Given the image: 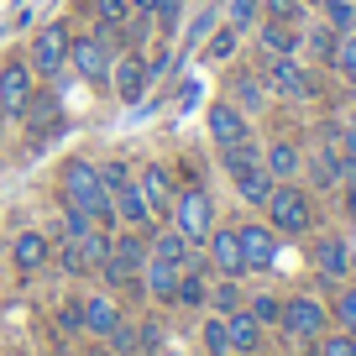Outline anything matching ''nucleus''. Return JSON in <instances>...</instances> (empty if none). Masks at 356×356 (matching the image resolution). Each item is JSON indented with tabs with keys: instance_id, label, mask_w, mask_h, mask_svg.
<instances>
[{
	"instance_id": "20",
	"label": "nucleus",
	"mask_w": 356,
	"mask_h": 356,
	"mask_svg": "<svg viewBox=\"0 0 356 356\" xmlns=\"http://www.w3.org/2000/svg\"><path fill=\"white\" fill-rule=\"evenodd\" d=\"M178 273H184V267H173V262H157V257H147V262H142V283L152 289V299H173V289H178Z\"/></svg>"
},
{
	"instance_id": "30",
	"label": "nucleus",
	"mask_w": 356,
	"mask_h": 356,
	"mask_svg": "<svg viewBox=\"0 0 356 356\" xmlns=\"http://www.w3.org/2000/svg\"><path fill=\"white\" fill-rule=\"evenodd\" d=\"M173 299L194 309V304H204V299H210V289H204V278H200V273H178V289H173Z\"/></svg>"
},
{
	"instance_id": "7",
	"label": "nucleus",
	"mask_w": 356,
	"mask_h": 356,
	"mask_svg": "<svg viewBox=\"0 0 356 356\" xmlns=\"http://www.w3.org/2000/svg\"><path fill=\"white\" fill-rule=\"evenodd\" d=\"M267 89L283 95V100H309L314 79H309V68L293 63V58H273V68H267Z\"/></svg>"
},
{
	"instance_id": "52",
	"label": "nucleus",
	"mask_w": 356,
	"mask_h": 356,
	"mask_svg": "<svg viewBox=\"0 0 356 356\" xmlns=\"http://www.w3.org/2000/svg\"><path fill=\"white\" fill-rule=\"evenodd\" d=\"M351 6H356V0H351Z\"/></svg>"
},
{
	"instance_id": "12",
	"label": "nucleus",
	"mask_w": 356,
	"mask_h": 356,
	"mask_svg": "<svg viewBox=\"0 0 356 356\" xmlns=\"http://www.w3.org/2000/svg\"><path fill=\"white\" fill-rule=\"evenodd\" d=\"M210 136H215V147H236V142H246V115L236 111L231 100L210 105Z\"/></svg>"
},
{
	"instance_id": "22",
	"label": "nucleus",
	"mask_w": 356,
	"mask_h": 356,
	"mask_svg": "<svg viewBox=\"0 0 356 356\" xmlns=\"http://www.w3.org/2000/svg\"><path fill=\"white\" fill-rule=\"evenodd\" d=\"M115 325H121V309H115L105 293H95V299H84V330H95V335H111Z\"/></svg>"
},
{
	"instance_id": "48",
	"label": "nucleus",
	"mask_w": 356,
	"mask_h": 356,
	"mask_svg": "<svg viewBox=\"0 0 356 356\" xmlns=\"http://www.w3.org/2000/svg\"><path fill=\"white\" fill-rule=\"evenodd\" d=\"M304 6H320V0H304Z\"/></svg>"
},
{
	"instance_id": "29",
	"label": "nucleus",
	"mask_w": 356,
	"mask_h": 356,
	"mask_svg": "<svg viewBox=\"0 0 356 356\" xmlns=\"http://www.w3.org/2000/svg\"><path fill=\"white\" fill-rule=\"evenodd\" d=\"M330 320L341 325L346 335H356V283H351V289H341V293H335V309H330Z\"/></svg>"
},
{
	"instance_id": "5",
	"label": "nucleus",
	"mask_w": 356,
	"mask_h": 356,
	"mask_svg": "<svg viewBox=\"0 0 356 356\" xmlns=\"http://www.w3.org/2000/svg\"><path fill=\"white\" fill-rule=\"evenodd\" d=\"M278 325L293 335V341H320L325 325H330V309H325L320 299H309V293H299V299H283Z\"/></svg>"
},
{
	"instance_id": "36",
	"label": "nucleus",
	"mask_w": 356,
	"mask_h": 356,
	"mask_svg": "<svg viewBox=\"0 0 356 356\" xmlns=\"http://www.w3.org/2000/svg\"><path fill=\"white\" fill-rule=\"evenodd\" d=\"M262 11H267V22H293V26H299L304 0H262Z\"/></svg>"
},
{
	"instance_id": "38",
	"label": "nucleus",
	"mask_w": 356,
	"mask_h": 356,
	"mask_svg": "<svg viewBox=\"0 0 356 356\" xmlns=\"http://www.w3.org/2000/svg\"><path fill=\"white\" fill-rule=\"evenodd\" d=\"M63 231H68V241H79V236H89L95 225H89V215L84 210H74V204H63Z\"/></svg>"
},
{
	"instance_id": "16",
	"label": "nucleus",
	"mask_w": 356,
	"mask_h": 356,
	"mask_svg": "<svg viewBox=\"0 0 356 356\" xmlns=\"http://www.w3.org/2000/svg\"><path fill=\"white\" fill-rule=\"evenodd\" d=\"M111 74H115V95H121V100H131V105L147 95V79H152L142 58H115V68H111Z\"/></svg>"
},
{
	"instance_id": "3",
	"label": "nucleus",
	"mask_w": 356,
	"mask_h": 356,
	"mask_svg": "<svg viewBox=\"0 0 356 356\" xmlns=\"http://www.w3.org/2000/svg\"><path fill=\"white\" fill-rule=\"evenodd\" d=\"M168 215H173V231L184 236L189 246H200L204 236L215 231V200H210L204 189H184V194H173Z\"/></svg>"
},
{
	"instance_id": "37",
	"label": "nucleus",
	"mask_w": 356,
	"mask_h": 356,
	"mask_svg": "<svg viewBox=\"0 0 356 356\" xmlns=\"http://www.w3.org/2000/svg\"><path fill=\"white\" fill-rule=\"evenodd\" d=\"M210 304H215L220 314H236V309H241V289H236V278H231V283H220V289L210 293Z\"/></svg>"
},
{
	"instance_id": "45",
	"label": "nucleus",
	"mask_w": 356,
	"mask_h": 356,
	"mask_svg": "<svg viewBox=\"0 0 356 356\" xmlns=\"http://www.w3.org/2000/svg\"><path fill=\"white\" fill-rule=\"evenodd\" d=\"M346 215L356 220V189H346Z\"/></svg>"
},
{
	"instance_id": "27",
	"label": "nucleus",
	"mask_w": 356,
	"mask_h": 356,
	"mask_svg": "<svg viewBox=\"0 0 356 356\" xmlns=\"http://www.w3.org/2000/svg\"><path fill=\"white\" fill-rule=\"evenodd\" d=\"M220 152H225V173H246V168H257V163H262V152H257V147H252V136H246V142H236V147H220Z\"/></svg>"
},
{
	"instance_id": "4",
	"label": "nucleus",
	"mask_w": 356,
	"mask_h": 356,
	"mask_svg": "<svg viewBox=\"0 0 356 356\" xmlns=\"http://www.w3.org/2000/svg\"><path fill=\"white\" fill-rule=\"evenodd\" d=\"M68 58H74V74H84L89 84H105L115 68V42L105 32H84L68 42Z\"/></svg>"
},
{
	"instance_id": "17",
	"label": "nucleus",
	"mask_w": 356,
	"mask_h": 356,
	"mask_svg": "<svg viewBox=\"0 0 356 356\" xmlns=\"http://www.w3.org/2000/svg\"><path fill=\"white\" fill-rule=\"evenodd\" d=\"M225 335H231V351H241V356H252L257 346H262V325L246 314V304L236 314H225Z\"/></svg>"
},
{
	"instance_id": "24",
	"label": "nucleus",
	"mask_w": 356,
	"mask_h": 356,
	"mask_svg": "<svg viewBox=\"0 0 356 356\" xmlns=\"http://www.w3.org/2000/svg\"><path fill=\"white\" fill-rule=\"evenodd\" d=\"M236 194H241L246 204H267V194H273V173H267L262 163L246 168V173H236Z\"/></svg>"
},
{
	"instance_id": "43",
	"label": "nucleus",
	"mask_w": 356,
	"mask_h": 356,
	"mask_svg": "<svg viewBox=\"0 0 356 356\" xmlns=\"http://www.w3.org/2000/svg\"><path fill=\"white\" fill-rule=\"evenodd\" d=\"M157 346H163V325L147 320V325H142V351H157Z\"/></svg>"
},
{
	"instance_id": "1",
	"label": "nucleus",
	"mask_w": 356,
	"mask_h": 356,
	"mask_svg": "<svg viewBox=\"0 0 356 356\" xmlns=\"http://www.w3.org/2000/svg\"><path fill=\"white\" fill-rule=\"evenodd\" d=\"M63 204L84 210L89 220H115V204H111V189L100 184V168L84 163V157H68L63 168Z\"/></svg>"
},
{
	"instance_id": "50",
	"label": "nucleus",
	"mask_w": 356,
	"mask_h": 356,
	"mask_svg": "<svg viewBox=\"0 0 356 356\" xmlns=\"http://www.w3.org/2000/svg\"><path fill=\"white\" fill-rule=\"evenodd\" d=\"M0 168H6V157H0Z\"/></svg>"
},
{
	"instance_id": "47",
	"label": "nucleus",
	"mask_w": 356,
	"mask_h": 356,
	"mask_svg": "<svg viewBox=\"0 0 356 356\" xmlns=\"http://www.w3.org/2000/svg\"><path fill=\"white\" fill-rule=\"evenodd\" d=\"M152 6H157V0H131V11H152Z\"/></svg>"
},
{
	"instance_id": "39",
	"label": "nucleus",
	"mask_w": 356,
	"mask_h": 356,
	"mask_svg": "<svg viewBox=\"0 0 356 356\" xmlns=\"http://www.w3.org/2000/svg\"><path fill=\"white\" fill-rule=\"evenodd\" d=\"M236 37H241L236 26H220V37H215V42L204 47V58H231V53H236Z\"/></svg>"
},
{
	"instance_id": "8",
	"label": "nucleus",
	"mask_w": 356,
	"mask_h": 356,
	"mask_svg": "<svg viewBox=\"0 0 356 356\" xmlns=\"http://www.w3.org/2000/svg\"><path fill=\"white\" fill-rule=\"evenodd\" d=\"M68 63V26H42L32 42V74H63Z\"/></svg>"
},
{
	"instance_id": "23",
	"label": "nucleus",
	"mask_w": 356,
	"mask_h": 356,
	"mask_svg": "<svg viewBox=\"0 0 356 356\" xmlns=\"http://www.w3.org/2000/svg\"><path fill=\"white\" fill-rule=\"evenodd\" d=\"M111 204H115V215H121V220H131V225H147V220H152V210H147V200H142V189H136V184H121V189L111 194Z\"/></svg>"
},
{
	"instance_id": "44",
	"label": "nucleus",
	"mask_w": 356,
	"mask_h": 356,
	"mask_svg": "<svg viewBox=\"0 0 356 356\" xmlns=\"http://www.w3.org/2000/svg\"><path fill=\"white\" fill-rule=\"evenodd\" d=\"M341 157H346V168H356V126L341 131Z\"/></svg>"
},
{
	"instance_id": "2",
	"label": "nucleus",
	"mask_w": 356,
	"mask_h": 356,
	"mask_svg": "<svg viewBox=\"0 0 356 356\" xmlns=\"http://www.w3.org/2000/svg\"><path fill=\"white\" fill-rule=\"evenodd\" d=\"M262 210H267V225L278 236H304L314 225V204H309V194H304L299 184H273Z\"/></svg>"
},
{
	"instance_id": "31",
	"label": "nucleus",
	"mask_w": 356,
	"mask_h": 356,
	"mask_svg": "<svg viewBox=\"0 0 356 356\" xmlns=\"http://www.w3.org/2000/svg\"><path fill=\"white\" fill-rule=\"evenodd\" d=\"M204 351H210V356H231V335H225V314L204 320Z\"/></svg>"
},
{
	"instance_id": "42",
	"label": "nucleus",
	"mask_w": 356,
	"mask_h": 356,
	"mask_svg": "<svg viewBox=\"0 0 356 356\" xmlns=\"http://www.w3.org/2000/svg\"><path fill=\"white\" fill-rule=\"evenodd\" d=\"M58 325H63V330H84V304H63Z\"/></svg>"
},
{
	"instance_id": "19",
	"label": "nucleus",
	"mask_w": 356,
	"mask_h": 356,
	"mask_svg": "<svg viewBox=\"0 0 356 356\" xmlns=\"http://www.w3.org/2000/svg\"><path fill=\"white\" fill-rule=\"evenodd\" d=\"M231 95H236V111H241V115H262V105H267V84H262V79H252V74H236L231 79Z\"/></svg>"
},
{
	"instance_id": "25",
	"label": "nucleus",
	"mask_w": 356,
	"mask_h": 356,
	"mask_svg": "<svg viewBox=\"0 0 356 356\" xmlns=\"http://www.w3.org/2000/svg\"><path fill=\"white\" fill-rule=\"evenodd\" d=\"M147 257H157V262H173V267H184L189 262V241H184V236L173 231V225H168V231H152V252Z\"/></svg>"
},
{
	"instance_id": "13",
	"label": "nucleus",
	"mask_w": 356,
	"mask_h": 356,
	"mask_svg": "<svg viewBox=\"0 0 356 356\" xmlns=\"http://www.w3.org/2000/svg\"><path fill=\"white\" fill-rule=\"evenodd\" d=\"M136 189H142V200H147V210H152V215H163L168 204H173V178H168V168H157V163L142 168Z\"/></svg>"
},
{
	"instance_id": "9",
	"label": "nucleus",
	"mask_w": 356,
	"mask_h": 356,
	"mask_svg": "<svg viewBox=\"0 0 356 356\" xmlns=\"http://www.w3.org/2000/svg\"><path fill=\"white\" fill-rule=\"evenodd\" d=\"M32 68L26 63H6L0 68V115H22L26 100H32Z\"/></svg>"
},
{
	"instance_id": "34",
	"label": "nucleus",
	"mask_w": 356,
	"mask_h": 356,
	"mask_svg": "<svg viewBox=\"0 0 356 356\" xmlns=\"http://www.w3.org/2000/svg\"><path fill=\"white\" fill-rule=\"evenodd\" d=\"M320 356H356V335L325 330V335H320Z\"/></svg>"
},
{
	"instance_id": "32",
	"label": "nucleus",
	"mask_w": 356,
	"mask_h": 356,
	"mask_svg": "<svg viewBox=\"0 0 356 356\" xmlns=\"http://www.w3.org/2000/svg\"><path fill=\"white\" fill-rule=\"evenodd\" d=\"M335 42H341V32H330V26H314V32H304V47H309L314 58H325V63H330Z\"/></svg>"
},
{
	"instance_id": "28",
	"label": "nucleus",
	"mask_w": 356,
	"mask_h": 356,
	"mask_svg": "<svg viewBox=\"0 0 356 356\" xmlns=\"http://www.w3.org/2000/svg\"><path fill=\"white\" fill-rule=\"evenodd\" d=\"M330 63H335V74L346 79V84H356V32H346L341 42H335V53H330Z\"/></svg>"
},
{
	"instance_id": "26",
	"label": "nucleus",
	"mask_w": 356,
	"mask_h": 356,
	"mask_svg": "<svg viewBox=\"0 0 356 356\" xmlns=\"http://www.w3.org/2000/svg\"><path fill=\"white\" fill-rule=\"evenodd\" d=\"M320 6H325V26H330V32H356V6H351V0H320Z\"/></svg>"
},
{
	"instance_id": "15",
	"label": "nucleus",
	"mask_w": 356,
	"mask_h": 356,
	"mask_svg": "<svg viewBox=\"0 0 356 356\" xmlns=\"http://www.w3.org/2000/svg\"><path fill=\"white\" fill-rule=\"evenodd\" d=\"M22 121L32 126L37 136H47V131H58V121H63V105H58V95H42V89H32V100H26V111H22Z\"/></svg>"
},
{
	"instance_id": "51",
	"label": "nucleus",
	"mask_w": 356,
	"mask_h": 356,
	"mask_svg": "<svg viewBox=\"0 0 356 356\" xmlns=\"http://www.w3.org/2000/svg\"><path fill=\"white\" fill-rule=\"evenodd\" d=\"M0 121H6V115H0Z\"/></svg>"
},
{
	"instance_id": "46",
	"label": "nucleus",
	"mask_w": 356,
	"mask_h": 356,
	"mask_svg": "<svg viewBox=\"0 0 356 356\" xmlns=\"http://www.w3.org/2000/svg\"><path fill=\"white\" fill-rule=\"evenodd\" d=\"M84 356H115V351H111V346H89Z\"/></svg>"
},
{
	"instance_id": "14",
	"label": "nucleus",
	"mask_w": 356,
	"mask_h": 356,
	"mask_svg": "<svg viewBox=\"0 0 356 356\" xmlns=\"http://www.w3.org/2000/svg\"><path fill=\"white\" fill-rule=\"evenodd\" d=\"M262 168L267 173H273V184H293V178H299V168H304V152L293 142H273L262 152Z\"/></svg>"
},
{
	"instance_id": "6",
	"label": "nucleus",
	"mask_w": 356,
	"mask_h": 356,
	"mask_svg": "<svg viewBox=\"0 0 356 356\" xmlns=\"http://www.w3.org/2000/svg\"><path fill=\"white\" fill-rule=\"evenodd\" d=\"M236 241H241V257H246V273H267V267L278 262V231L273 225H236Z\"/></svg>"
},
{
	"instance_id": "10",
	"label": "nucleus",
	"mask_w": 356,
	"mask_h": 356,
	"mask_svg": "<svg viewBox=\"0 0 356 356\" xmlns=\"http://www.w3.org/2000/svg\"><path fill=\"white\" fill-rule=\"evenodd\" d=\"M309 262H314V273H320L325 283H341L346 273H351V246H346L341 236H320L314 252H309Z\"/></svg>"
},
{
	"instance_id": "41",
	"label": "nucleus",
	"mask_w": 356,
	"mask_h": 356,
	"mask_svg": "<svg viewBox=\"0 0 356 356\" xmlns=\"http://www.w3.org/2000/svg\"><path fill=\"white\" fill-rule=\"evenodd\" d=\"M95 11H100V16H105V22H111V26H115V22H121V16H126V11H131V0H95Z\"/></svg>"
},
{
	"instance_id": "33",
	"label": "nucleus",
	"mask_w": 356,
	"mask_h": 356,
	"mask_svg": "<svg viewBox=\"0 0 356 356\" xmlns=\"http://www.w3.org/2000/svg\"><path fill=\"white\" fill-rule=\"evenodd\" d=\"M257 16H262V0H231V26L236 32H252Z\"/></svg>"
},
{
	"instance_id": "49",
	"label": "nucleus",
	"mask_w": 356,
	"mask_h": 356,
	"mask_svg": "<svg viewBox=\"0 0 356 356\" xmlns=\"http://www.w3.org/2000/svg\"><path fill=\"white\" fill-rule=\"evenodd\" d=\"M168 356H184V351H168Z\"/></svg>"
},
{
	"instance_id": "18",
	"label": "nucleus",
	"mask_w": 356,
	"mask_h": 356,
	"mask_svg": "<svg viewBox=\"0 0 356 356\" xmlns=\"http://www.w3.org/2000/svg\"><path fill=\"white\" fill-rule=\"evenodd\" d=\"M257 37H262V47H267L273 58H293V53L304 47V32H299L293 22H267Z\"/></svg>"
},
{
	"instance_id": "11",
	"label": "nucleus",
	"mask_w": 356,
	"mask_h": 356,
	"mask_svg": "<svg viewBox=\"0 0 356 356\" xmlns=\"http://www.w3.org/2000/svg\"><path fill=\"white\" fill-rule=\"evenodd\" d=\"M204 241H210L215 273H225V278H241V273H246V257H241V241H236V225H231V231H210Z\"/></svg>"
},
{
	"instance_id": "35",
	"label": "nucleus",
	"mask_w": 356,
	"mask_h": 356,
	"mask_svg": "<svg viewBox=\"0 0 356 356\" xmlns=\"http://www.w3.org/2000/svg\"><path fill=\"white\" fill-rule=\"evenodd\" d=\"M246 314H252L257 325H278V314H283V304L273 299V293H257L252 304H246Z\"/></svg>"
},
{
	"instance_id": "21",
	"label": "nucleus",
	"mask_w": 356,
	"mask_h": 356,
	"mask_svg": "<svg viewBox=\"0 0 356 356\" xmlns=\"http://www.w3.org/2000/svg\"><path fill=\"white\" fill-rule=\"evenodd\" d=\"M11 257H16V267H22V273H37V267L47 262V236L22 231V236L11 241Z\"/></svg>"
},
{
	"instance_id": "40",
	"label": "nucleus",
	"mask_w": 356,
	"mask_h": 356,
	"mask_svg": "<svg viewBox=\"0 0 356 356\" xmlns=\"http://www.w3.org/2000/svg\"><path fill=\"white\" fill-rule=\"evenodd\" d=\"M100 184H105V189H121V184H131V173H126V163H111V168H100Z\"/></svg>"
}]
</instances>
